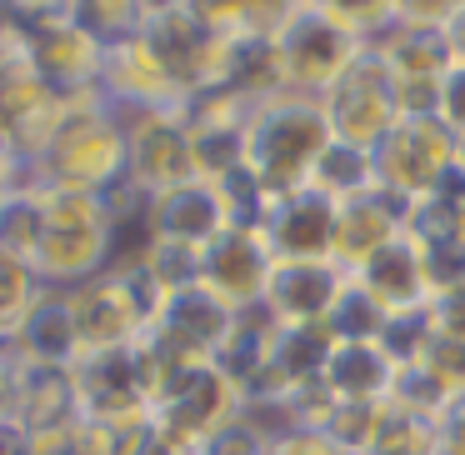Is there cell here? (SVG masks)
<instances>
[{
    "mask_svg": "<svg viewBox=\"0 0 465 455\" xmlns=\"http://www.w3.org/2000/svg\"><path fill=\"white\" fill-rule=\"evenodd\" d=\"M75 11H81L85 31H91L105 51L121 45V41H135L141 25H145V5H75Z\"/></svg>",
    "mask_w": 465,
    "mask_h": 455,
    "instance_id": "obj_28",
    "label": "cell"
},
{
    "mask_svg": "<svg viewBox=\"0 0 465 455\" xmlns=\"http://www.w3.org/2000/svg\"><path fill=\"white\" fill-rule=\"evenodd\" d=\"M125 251V235L115 225L105 195L85 191H45V231L31 255V271L45 291H75L111 271Z\"/></svg>",
    "mask_w": 465,
    "mask_h": 455,
    "instance_id": "obj_1",
    "label": "cell"
},
{
    "mask_svg": "<svg viewBox=\"0 0 465 455\" xmlns=\"http://www.w3.org/2000/svg\"><path fill=\"white\" fill-rule=\"evenodd\" d=\"M455 185H465V145H460V171H455Z\"/></svg>",
    "mask_w": 465,
    "mask_h": 455,
    "instance_id": "obj_37",
    "label": "cell"
},
{
    "mask_svg": "<svg viewBox=\"0 0 465 455\" xmlns=\"http://www.w3.org/2000/svg\"><path fill=\"white\" fill-rule=\"evenodd\" d=\"M11 351H15V361H31V365H75L81 361V341H75V321H71V305H65V291H45L35 301V311L15 331Z\"/></svg>",
    "mask_w": 465,
    "mask_h": 455,
    "instance_id": "obj_20",
    "label": "cell"
},
{
    "mask_svg": "<svg viewBox=\"0 0 465 455\" xmlns=\"http://www.w3.org/2000/svg\"><path fill=\"white\" fill-rule=\"evenodd\" d=\"M231 231V211L215 181H191L171 195H155L151 215H145V235L141 241H165V245H185V251H211L221 235Z\"/></svg>",
    "mask_w": 465,
    "mask_h": 455,
    "instance_id": "obj_14",
    "label": "cell"
},
{
    "mask_svg": "<svg viewBox=\"0 0 465 455\" xmlns=\"http://www.w3.org/2000/svg\"><path fill=\"white\" fill-rule=\"evenodd\" d=\"M115 115L125 121V141H131V185H141L151 201L201 181L185 111H115Z\"/></svg>",
    "mask_w": 465,
    "mask_h": 455,
    "instance_id": "obj_9",
    "label": "cell"
},
{
    "mask_svg": "<svg viewBox=\"0 0 465 455\" xmlns=\"http://www.w3.org/2000/svg\"><path fill=\"white\" fill-rule=\"evenodd\" d=\"M440 455H465V405L440 415Z\"/></svg>",
    "mask_w": 465,
    "mask_h": 455,
    "instance_id": "obj_34",
    "label": "cell"
},
{
    "mask_svg": "<svg viewBox=\"0 0 465 455\" xmlns=\"http://www.w3.org/2000/svg\"><path fill=\"white\" fill-rule=\"evenodd\" d=\"M15 415H21V361L5 345V355H0V430L15 425Z\"/></svg>",
    "mask_w": 465,
    "mask_h": 455,
    "instance_id": "obj_33",
    "label": "cell"
},
{
    "mask_svg": "<svg viewBox=\"0 0 465 455\" xmlns=\"http://www.w3.org/2000/svg\"><path fill=\"white\" fill-rule=\"evenodd\" d=\"M335 145V131H331V115H325L321 101L311 95H275V101L255 105L251 115V131H245V171L275 195L305 191L321 165V155Z\"/></svg>",
    "mask_w": 465,
    "mask_h": 455,
    "instance_id": "obj_2",
    "label": "cell"
},
{
    "mask_svg": "<svg viewBox=\"0 0 465 455\" xmlns=\"http://www.w3.org/2000/svg\"><path fill=\"white\" fill-rule=\"evenodd\" d=\"M401 381V361L385 351V341H341L325 361L321 391L331 405H391V391Z\"/></svg>",
    "mask_w": 465,
    "mask_h": 455,
    "instance_id": "obj_17",
    "label": "cell"
},
{
    "mask_svg": "<svg viewBox=\"0 0 465 455\" xmlns=\"http://www.w3.org/2000/svg\"><path fill=\"white\" fill-rule=\"evenodd\" d=\"M411 365H420L425 375H430V385L455 405H465V341H455V335H425L420 355H415Z\"/></svg>",
    "mask_w": 465,
    "mask_h": 455,
    "instance_id": "obj_25",
    "label": "cell"
},
{
    "mask_svg": "<svg viewBox=\"0 0 465 455\" xmlns=\"http://www.w3.org/2000/svg\"><path fill=\"white\" fill-rule=\"evenodd\" d=\"M195 455H271V440H265L245 415H235V420L225 425V430H215Z\"/></svg>",
    "mask_w": 465,
    "mask_h": 455,
    "instance_id": "obj_29",
    "label": "cell"
},
{
    "mask_svg": "<svg viewBox=\"0 0 465 455\" xmlns=\"http://www.w3.org/2000/svg\"><path fill=\"white\" fill-rule=\"evenodd\" d=\"M425 321H430L435 335H455V341H465V281L460 285H440L435 301L425 305Z\"/></svg>",
    "mask_w": 465,
    "mask_h": 455,
    "instance_id": "obj_30",
    "label": "cell"
},
{
    "mask_svg": "<svg viewBox=\"0 0 465 455\" xmlns=\"http://www.w3.org/2000/svg\"><path fill=\"white\" fill-rule=\"evenodd\" d=\"M101 95L115 111H185V91L171 81L161 55H155L141 35L105 51Z\"/></svg>",
    "mask_w": 465,
    "mask_h": 455,
    "instance_id": "obj_15",
    "label": "cell"
},
{
    "mask_svg": "<svg viewBox=\"0 0 465 455\" xmlns=\"http://www.w3.org/2000/svg\"><path fill=\"white\" fill-rule=\"evenodd\" d=\"M0 355H5V341H0Z\"/></svg>",
    "mask_w": 465,
    "mask_h": 455,
    "instance_id": "obj_38",
    "label": "cell"
},
{
    "mask_svg": "<svg viewBox=\"0 0 465 455\" xmlns=\"http://www.w3.org/2000/svg\"><path fill=\"white\" fill-rule=\"evenodd\" d=\"M355 275L341 261H275L271 291L261 311L285 331H315L341 315Z\"/></svg>",
    "mask_w": 465,
    "mask_h": 455,
    "instance_id": "obj_10",
    "label": "cell"
},
{
    "mask_svg": "<svg viewBox=\"0 0 465 455\" xmlns=\"http://www.w3.org/2000/svg\"><path fill=\"white\" fill-rule=\"evenodd\" d=\"M15 21L25 25V55L41 81L65 95L101 91L105 45L85 31L75 5H15Z\"/></svg>",
    "mask_w": 465,
    "mask_h": 455,
    "instance_id": "obj_7",
    "label": "cell"
},
{
    "mask_svg": "<svg viewBox=\"0 0 465 455\" xmlns=\"http://www.w3.org/2000/svg\"><path fill=\"white\" fill-rule=\"evenodd\" d=\"M321 105L331 115L335 141L361 145V151H381V141L405 121L401 101H395V85H391V71L381 65V55H365Z\"/></svg>",
    "mask_w": 465,
    "mask_h": 455,
    "instance_id": "obj_11",
    "label": "cell"
},
{
    "mask_svg": "<svg viewBox=\"0 0 465 455\" xmlns=\"http://www.w3.org/2000/svg\"><path fill=\"white\" fill-rule=\"evenodd\" d=\"M41 175H45V191H85V195H111L115 185L131 181L125 121L101 91L75 95L65 131L41 155Z\"/></svg>",
    "mask_w": 465,
    "mask_h": 455,
    "instance_id": "obj_3",
    "label": "cell"
},
{
    "mask_svg": "<svg viewBox=\"0 0 465 455\" xmlns=\"http://www.w3.org/2000/svg\"><path fill=\"white\" fill-rule=\"evenodd\" d=\"M455 171H460V141L435 115H405L375 151L381 191L405 211L455 191Z\"/></svg>",
    "mask_w": 465,
    "mask_h": 455,
    "instance_id": "obj_6",
    "label": "cell"
},
{
    "mask_svg": "<svg viewBox=\"0 0 465 455\" xmlns=\"http://www.w3.org/2000/svg\"><path fill=\"white\" fill-rule=\"evenodd\" d=\"M305 191H321L325 201H335V205H351V201H361V195H375L381 191L375 151H361V145L335 141L331 151L321 155V165H315V175H311Z\"/></svg>",
    "mask_w": 465,
    "mask_h": 455,
    "instance_id": "obj_22",
    "label": "cell"
},
{
    "mask_svg": "<svg viewBox=\"0 0 465 455\" xmlns=\"http://www.w3.org/2000/svg\"><path fill=\"white\" fill-rule=\"evenodd\" d=\"M271 455H351V450H341L331 440V430H321V425H295L281 440H271Z\"/></svg>",
    "mask_w": 465,
    "mask_h": 455,
    "instance_id": "obj_32",
    "label": "cell"
},
{
    "mask_svg": "<svg viewBox=\"0 0 465 455\" xmlns=\"http://www.w3.org/2000/svg\"><path fill=\"white\" fill-rule=\"evenodd\" d=\"M435 121L465 145V65H450L440 81V101H435Z\"/></svg>",
    "mask_w": 465,
    "mask_h": 455,
    "instance_id": "obj_31",
    "label": "cell"
},
{
    "mask_svg": "<svg viewBox=\"0 0 465 455\" xmlns=\"http://www.w3.org/2000/svg\"><path fill=\"white\" fill-rule=\"evenodd\" d=\"M275 55H281L285 91L325 101L371 51L351 31L341 0H331V5L325 0H295L291 21H285L281 41H275Z\"/></svg>",
    "mask_w": 465,
    "mask_h": 455,
    "instance_id": "obj_4",
    "label": "cell"
},
{
    "mask_svg": "<svg viewBox=\"0 0 465 455\" xmlns=\"http://www.w3.org/2000/svg\"><path fill=\"white\" fill-rule=\"evenodd\" d=\"M275 275V251L261 225H231L211 251L201 255V281L235 311H261Z\"/></svg>",
    "mask_w": 465,
    "mask_h": 455,
    "instance_id": "obj_12",
    "label": "cell"
},
{
    "mask_svg": "<svg viewBox=\"0 0 465 455\" xmlns=\"http://www.w3.org/2000/svg\"><path fill=\"white\" fill-rule=\"evenodd\" d=\"M365 455H440V420H425L411 410H385V425Z\"/></svg>",
    "mask_w": 465,
    "mask_h": 455,
    "instance_id": "obj_24",
    "label": "cell"
},
{
    "mask_svg": "<svg viewBox=\"0 0 465 455\" xmlns=\"http://www.w3.org/2000/svg\"><path fill=\"white\" fill-rule=\"evenodd\" d=\"M275 341H281V325H275L271 315L265 311H241V321H235L225 351L215 355V365H221L245 395V391H255V385L265 381V371H271V361H275Z\"/></svg>",
    "mask_w": 465,
    "mask_h": 455,
    "instance_id": "obj_21",
    "label": "cell"
},
{
    "mask_svg": "<svg viewBox=\"0 0 465 455\" xmlns=\"http://www.w3.org/2000/svg\"><path fill=\"white\" fill-rule=\"evenodd\" d=\"M75 401H81V420L111 435L151 420V371H145L141 345L81 355L75 361Z\"/></svg>",
    "mask_w": 465,
    "mask_h": 455,
    "instance_id": "obj_8",
    "label": "cell"
},
{
    "mask_svg": "<svg viewBox=\"0 0 465 455\" xmlns=\"http://www.w3.org/2000/svg\"><path fill=\"white\" fill-rule=\"evenodd\" d=\"M11 195L15 191H11V181H5V161H0V211H5V201H11Z\"/></svg>",
    "mask_w": 465,
    "mask_h": 455,
    "instance_id": "obj_36",
    "label": "cell"
},
{
    "mask_svg": "<svg viewBox=\"0 0 465 455\" xmlns=\"http://www.w3.org/2000/svg\"><path fill=\"white\" fill-rule=\"evenodd\" d=\"M411 231V211L401 201H391L385 191L361 195V201L341 205V231H335V261L345 271H361L365 261H375L381 251H391L401 235Z\"/></svg>",
    "mask_w": 465,
    "mask_h": 455,
    "instance_id": "obj_18",
    "label": "cell"
},
{
    "mask_svg": "<svg viewBox=\"0 0 465 455\" xmlns=\"http://www.w3.org/2000/svg\"><path fill=\"white\" fill-rule=\"evenodd\" d=\"M41 231H45V191L41 195H11L5 211H0V251L31 261L35 245H41Z\"/></svg>",
    "mask_w": 465,
    "mask_h": 455,
    "instance_id": "obj_26",
    "label": "cell"
},
{
    "mask_svg": "<svg viewBox=\"0 0 465 455\" xmlns=\"http://www.w3.org/2000/svg\"><path fill=\"white\" fill-rule=\"evenodd\" d=\"M31 455H115V435L91 420H71L51 435H35Z\"/></svg>",
    "mask_w": 465,
    "mask_h": 455,
    "instance_id": "obj_27",
    "label": "cell"
},
{
    "mask_svg": "<svg viewBox=\"0 0 465 455\" xmlns=\"http://www.w3.org/2000/svg\"><path fill=\"white\" fill-rule=\"evenodd\" d=\"M445 51H450L455 65H465V0H455V15L445 25Z\"/></svg>",
    "mask_w": 465,
    "mask_h": 455,
    "instance_id": "obj_35",
    "label": "cell"
},
{
    "mask_svg": "<svg viewBox=\"0 0 465 455\" xmlns=\"http://www.w3.org/2000/svg\"><path fill=\"white\" fill-rule=\"evenodd\" d=\"M355 285H361L391 321H401V315H425V305L435 301L430 255H425V245L415 241L411 231H405L391 251L365 261L361 271H355Z\"/></svg>",
    "mask_w": 465,
    "mask_h": 455,
    "instance_id": "obj_13",
    "label": "cell"
},
{
    "mask_svg": "<svg viewBox=\"0 0 465 455\" xmlns=\"http://www.w3.org/2000/svg\"><path fill=\"white\" fill-rule=\"evenodd\" d=\"M75 321V341L81 355H101V351H131L151 335L155 311H161V291L145 281V271L121 255L111 271H101L95 281L65 291Z\"/></svg>",
    "mask_w": 465,
    "mask_h": 455,
    "instance_id": "obj_5",
    "label": "cell"
},
{
    "mask_svg": "<svg viewBox=\"0 0 465 455\" xmlns=\"http://www.w3.org/2000/svg\"><path fill=\"white\" fill-rule=\"evenodd\" d=\"M81 420V401H75V365H31L21 361V415L15 430L51 435L61 425Z\"/></svg>",
    "mask_w": 465,
    "mask_h": 455,
    "instance_id": "obj_19",
    "label": "cell"
},
{
    "mask_svg": "<svg viewBox=\"0 0 465 455\" xmlns=\"http://www.w3.org/2000/svg\"><path fill=\"white\" fill-rule=\"evenodd\" d=\"M41 295H45V285L35 281L31 261L0 251V341H5V345L15 341V331L25 325V315L35 311Z\"/></svg>",
    "mask_w": 465,
    "mask_h": 455,
    "instance_id": "obj_23",
    "label": "cell"
},
{
    "mask_svg": "<svg viewBox=\"0 0 465 455\" xmlns=\"http://www.w3.org/2000/svg\"><path fill=\"white\" fill-rule=\"evenodd\" d=\"M265 241L275 261H335V231H341V205L321 191H295L271 205L265 215Z\"/></svg>",
    "mask_w": 465,
    "mask_h": 455,
    "instance_id": "obj_16",
    "label": "cell"
}]
</instances>
